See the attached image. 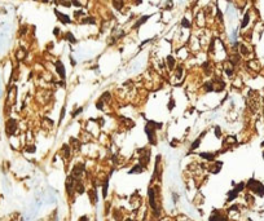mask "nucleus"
<instances>
[{"label": "nucleus", "instance_id": "f257e3e1", "mask_svg": "<svg viewBox=\"0 0 264 221\" xmlns=\"http://www.w3.org/2000/svg\"><path fill=\"white\" fill-rule=\"evenodd\" d=\"M163 128V124L162 123H158V121H154V120H149L144 131L148 136V141L150 145H157V131L162 129Z\"/></svg>", "mask_w": 264, "mask_h": 221}, {"label": "nucleus", "instance_id": "f03ea898", "mask_svg": "<svg viewBox=\"0 0 264 221\" xmlns=\"http://www.w3.org/2000/svg\"><path fill=\"white\" fill-rule=\"evenodd\" d=\"M246 186L249 187L252 193H255L256 195H259V197H263L264 195V185L260 181H256L255 179H251V180H249V182L246 184Z\"/></svg>", "mask_w": 264, "mask_h": 221}, {"label": "nucleus", "instance_id": "7ed1b4c3", "mask_svg": "<svg viewBox=\"0 0 264 221\" xmlns=\"http://www.w3.org/2000/svg\"><path fill=\"white\" fill-rule=\"evenodd\" d=\"M17 127H18L17 120L14 118H9L5 121V133H7V136L12 137L16 132H17Z\"/></svg>", "mask_w": 264, "mask_h": 221}, {"label": "nucleus", "instance_id": "20e7f679", "mask_svg": "<svg viewBox=\"0 0 264 221\" xmlns=\"http://www.w3.org/2000/svg\"><path fill=\"white\" fill-rule=\"evenodd\" d=\"M54 67H56L57 75L60 76L61 79H65L66 78V70H65V65L62 63V61H57L56 63H54Z\"/></svg>", "mask_w": 264, "mask_h": 221}, {"label": "nucleus", "instance_id": "39448f33", "mask_svg": "<svg viewBox=\"0 0 264 221\" xmlns=\"http://www.w3.org/2000/svg\"><path fill=\"white\" fill-rule=\"evenodd\" d=\"M83 171H84V165L83 164H76L71 171V177L73 179H79L83 173Z\"/></svg>", "mask_w": 264, "mask_h": 221}, {"label": "nucleus", "instance_id": "423d86ee", "mask_svg": "<svg viewBox=\"0 0 264 221\" xmlns=\"http://www.w3.org/2000/svg\"><path fill=\"white\" fill-rule=\"evenodd\" d=\"M54 13H56L57 18L61 21V23H63V25H69V23H71V18H70V16H68V14H63V13L58 12L57 9H54Z\"/></svg>", "mask_w": 264, "mask_h": 221}, {"label": "nucleus", "instance_id": "0eeeda50", "mask_svg": "<svg viewBox=\"0 0 264 221\" xmlns=\"http://www.w3.org/2000/svg\"><path fill=\"white\" fill-rule=\"evenodd\" d=\"M166 65H167V67L170 71H173L175 67H176V60L175 57L172 56V54H168V56L166 57Z\"/></svg>", "mask_w": 264, "mask_h": 221}, {"label": "nucleus", "instance_id": "6e6552de", "mask_svg": "<svg viewBox=\"0 0 264 221\" xmlns=\"http://www.w3.org/2000/svg\"><path fill=\"white\" fill-rule=\"evenodd\" d=\"M149 18H150V16H142L141 18H139V19L135 22V23H134V26H132V29H134V30H137L140 26H142V25H144V23H145V22H146Z\"/></svg>", "mask_w": 264, "mask_h": 221}, {"label": "nucleus", "instance_id": "1a4fd4ad", "mask_svg": "<svg viewBox=\"0 0 264 221\" xmlns=\"http://www.w3.org/2000/svg\"><path fill=\"white\" fill-rule=\"evenodd\" d=\"M175 78L176 79H181L183 78V72H184V67H183V65H176V67H175Z\"/></svg>", "mask_w": 264, "mask_h": 221}, {"label": "nucleus", "instance_id": "9d476101", "mask_svg": "<svg viewBox=\"0 0 264 221\" xmlns=\"http://www.w3.org/2000/svg\"><path fill=\"white\" fill-rule=\"evenodd\" d=\"M203 89L206 93H210V92H214V83L212 80H207L203 83Z\"/></svg>", "mask_w": 264, "mask_h": 221}, {"label": "nucleus", "instance_id": "9b49d317", "mask_svg": "<svg viewBox=\"0 0 264 221\" xmlns=\"http://www.w3.org/2000/svg\"><path fill=\"white\" fill-rule=\"evenodd\" d=\"M61 151L63 153V158L65 159H69L70 158V155H71V146H69V145H65L62 146V149H61Z\"/></svg>", "mask_w": 264, "mask_h": 221}, {"label": "nucleus", "instance_id": "f8f14e48", "mask_svg": "<svg viewBox=\"0 0 264 221\" xmlns=\"http://www.w3.org/2000/svg\"><path fill=\"white\" fill-rule=\"evenodd\" d=\"M145 171V167L142 164H136L135 167H132V169L128 171V173H141Z\"/></svg>", "mask_w": 264, "mask_h": 221}, {"label": "nucleus", "instance_id": "ddd939ff", "mask_svg": "<svg viewBox=\"0 0 264 221\" xmlns=\"http://www.w3.org/2000/svg\"><path fill=\"white\" fill-rule=\"evenodd\" d=\"M238 51H239V54H241V56H244V57H247L249 54H250V52H249V49H247V47L245 45V44H241L239 43Z\"/></svg>", "mask_w": 264, "mask_h": 221}, {"label": "nucleus", "instance_id": "4468645a", "mask_svg": "<svg viewBox=\"0 0 264 221\" xmlns=\"http://www.w3.org/2000/svg\"><path fill=\"white\" fill-rule=\"evenodd\" d=\"M238 193H239V191L236 189V187H234V189H232L230 191H228V199H227V201H228V202L234 201L236 198H237V195H238Z\"/></svg>", "mask_w": 264, "mask_h": 221}, {"label": "nucleus", "instance_id": "2eb2a0df", "mask_svg": "<svg viewBox=\"0 0 264 221\" xmlns=\"http://www.w3.org/2000/svg\"><path fill=\"white\" fill-rule=\"evenodd\" d=\"M200 155L206 160H215V158H216V154H214V153H201Z\"/></svg>", "mask_w": 264, "mask_h": 221}, {"label": "nucleus", "instance_id": "dca6fc26", "mask_svg": "<svg viewBox=\"0 0 264 221\" xmlns=\"http://www.w3.org/2000/svg\"><path fill=\"white\" fill-rule=\"evenodd\" d=\"M80 23L82 25H95L96 23V19L93 17H84V18H82Z\"/></svg>", "mask_w": 264, "mask_h": 221}, {"label": "nucleus", "instance_id": "f3484780", "mask_svg": "<svg viewBox=\"0 0 264 221\" xmlns=\"http://www.w3.org/2000/svg\"><path fill=\"white\" fill-rule=\"evenodd\" d=\"M249 22H250V13L247 12V13L244 16V19H242L241 29H246V27H247V25H249Z\"/></svg>", "mask_w": 264, "mask_h": 221}, {"label": "nucleus", "instance_id": "a211bd4d", "mask_svg": "<svg viewBox=\"0 0 264 221\" xmlns=\"http://www.w3.org/2000/svg\"><path fill=\"white\" fill-rule=\"evenodd\" d=\"M25 56H26V51H25L24 48H19V49L16 52V57H17V60H24Z\"/></svg>", "mask_w": 264, "mask_h": 221}, {"label": "nucleus", "instance_id": "6ab92c4d", "mask_svg": "<svg viewBox=\"0 0 264 221\" xmlns=\"http://www.w3.org/2000/svg\"><path fill=\"white\" fill-rule=\"evenodd\" d=\"M75 190H76V193H78V194H83L84 193V185L80 181H76V184H75Z\"/></svg>", "mask_w": 264, "mask_h": 221}, {"label": "nucleus", "instance_id": "aec40b11", "mask_svg": "<svg viewBox=\"0 0 264 221\" xmlns=\"http://www.w3.org/2000/svg\"><path fill=\"white\" fill-rule=\"evenodd\" d=\"M205 133H206V132H205ZM205 133H202V136H203ZM202 136H201V137H198V138H195V141H193V142H192V145H190V150H194V149H197L198 146L201 145V138H202Z\"/></svg>", "mask_w": 264, "mask_h": 221}, {"label": "nucleus", "instance_id": "412c9836", "mask_svg": "<svg viewBox=\"0 0 264 221\" xmlns=\"http://www.w3.org/2000/svg\"><path fill=\"white\" fill-rule=\"evenodd\" d=\"M203 70H205V74L207 76H210V74H211V63L208 62V61H206L203 63Z\"/></svg>", "mask_w": 264, "mask_h": 221}, {"label": "nucleus", "instance_id": "4be33fe9", "mask_svg": "<svg viewBox=\"0 0 264 221\" xmlns=\"http://www.w3.org/2000/svg\"><path fill=\"white\" fill-rule=\"evenodd\" d=\"M100 98L104 102H110V101H112V94H110V92H104Z\"/></svg>", "mask_w": 264, "mask_h": 221}, {"label": "nucleus", "instance_id": "5701e85b", "mask_svg": "<svg viewBox=\"0 0 264 221\" xmlns=\"http://www.w3.org/2000/svg\"><path fill=\"white\" fill-rule=\"evenodd\" d=\"M65 38H66V40H68V41H70V43H73V44H75V43H76V39L74 38V35L71 34V32H66Z\"/></svg>", "mask_w": 264, "mask_h": 221}, {"label": "nucleus", "instance_id": "b1692460", "mask_svg": "<svg viewBox=\"0 0 264 221\" xmlns=\"http://www.w3.org/2000/svg\"><path fill=\"white\" fill-rule=\"evenodd\" d=\"M181 26H183V27H185V29H190V27H192L190 22H189L188 19H186L185 17H184V18L181 19Z\"/></svg>", "mask_w": 264, "mask_h": 221}, {"label": "nucleus", "instance_id": "393cba45", "mask_svg": "<svg viewBox=\"0 0 264 221\" xmlns=\"http://www.w3.org/2000/svg\"><path fill=\"white\" fill-rule=\"evenodd\" d=\"M70 145H73L74 146V149H76V150H79V142H78V140L76 138H70Z\"/></svg>", "mask_w": 264, "mask_h": 221}, {"label": "nucleus", "instance_id": "a878e982", "mask_svg": "<svg viewBox=\"0 0 264 221\" xmlns=\"http://www.w3.org/2000/svg\"><path fill=\"white\" fill-rule=\"evenodd\" d=\"M107 186H109V182H107V180H105V182L102 185V195H104V198H106V195H107Z\"/></svg>", "mask_w": 264, "mask_h": 221}, {"label": "nucleus", "instance_id": "bb28decb", "mask_svg": "<svg viewBox=\"0 0 264 221\" xmlns=\"http://www.w3.org/2000/svg\"><path fill=\"white\" fill-rule=\"evenodd\" d=\"M214 133H215L216 138H220V137H222V129H220L219 126H215V128H214Z\"/></svg>", "mask_w": 264, "mask_h": 221}, {"label": "nucleus", "instance_id": "cd10ccee", "mask_svg": "<svg viewBox=\"0 0 264 221\" xmlns=\"http://www.w3.org/2000/svg\"><path fill=\"white\" fill-rule=\"evenodd\" d=\"M104 104H105V102L101 100V98H98V101H97V104H96V107H97L98 110H102V109H104Z\"/></svg>", "mask_w": 264, "mask_h": 221}, {"label": "nucleus", "instance_id": "c85d7f7f", "mask_svg": "<svg viewBox=\"0 0 264 221\" xmlns=\"http://www.w3.org/2000/svg\"><path fill=\"white\" fill-rule=\"evenodd\" d=\"M26 31H27V26H22L19 29V36H24L26 34Z\"/></svg>", "mask_w": 264, "mask_h": 221}, {"label": "nucleus", "instance_id": "c756f323", "mask_svg": "<svg viewBox=\"0 0 264 221\" xmlns=\"http://www.w3.org/2000/svg\"><path fill=\"white\" fill-rule=\"evenodd\" d=\"M70 2H71V5H74V7H78V8L82 7V3L79 0H70Z\"/></svg>", "mask_w": 264, "mask_h": 221}, {"label": "nucleus", "instance_id": "7c9ffc66", "mask_svg": "<svg viewBox=\"0 0 264 221\" xmlns=\"http://www.w3.org/2000/svg\"><path fill=\"white\" fill-rule=\"evenodd\" d=\"M26 151H27V153H35V151H36V148H35L34 145H30V146L26 148Z\"/></svg>", "mask_w": 264, "mask_h": 221}, {"label": "nucleus", "instance_id": "2f4dec72", "mask_svg": "<svg viewBox=\"0 0 264 221\" xmlns=\"http://www.w3.org/2000/svg\"><path fill=\"white\" fill-rule=\"evenodd\" d=\"M173 107H175V101H173V98L171 97V98H170V102H168V110L171 111Z\"/></svg>", "mask_w": 264, "mask_h": 221}, {"label": "nucleus", "instance_id": "473e14b6", "mask_svg": "<svg viewBox=\"0 0 264 221\" xmlns=\"http://www.w3.org/2000/svg\"><path fill=\"white\" fill-rule=\"evenodd\" d=\"M74 16H75V18H79V17H83V16H84V12H83V10H76V12L74 13Z\"/></svg>", "mask_w": 264, "mask_h": 221}, {"label": "nucleus", "instance_id": "72a5a7b5", "mask_svg": "<svg viewBox=\"0 0 264 221\" xmlns=\"http://www.w3.org/2000/svg\"><path fill=\"white\" fill-rule=\"evenodd\" d=\"M82 111H83V107H78V109H76L75 111H74V113L71 114V115H73V118H75L76 115H78V114H80Z\"/></svg>", "mask_w": 264, "mask_h": 221}, {"label": "nucleus", "instance_id": "f704fd0d", "mask_svg": "<svg viewBox=\"0 0 264 221\" xmlns=\"http://www.w3.org/2000/svg\"><path fill=\"white\" fill-rule=\"evenodd\" d=\"M65 111H66V109H65V107H62V111H61V115H60V120H58V123H61V121L63 120V118H65Z\"/></svg>", "mask_w": 264, "mask_h": 221}, {"label": "nucleus", "instance_id": "c9c22d12", "mask_svg": "<svg viewBox=\"0 0 264 221\" xmlns=\"http://www.w3.org/2000/svg\"><path fill=\"white\" fill-rule=\"evenodd\" d=\"M53 32H54V35H56V36H58V35H60V32H61V31H60V29H58V27H56V29H54V30H53Z\"/></svg>", "mask_w": 264, "mask_h": 221}, {"label": "nucleus", "instance_id": "e433bc0d", "mask_svg": "<svg viewBox=\"0 0 264 221\" xmlns=\"http://www.w3.org/2000/svg\"><path fill=\"white\" fill-rule=\"evenodd\" d=\"M141 3H142V0H135V5H139Z\"/></svg>", "mask_w": 264, "mask_h": 221}]
</instances>
